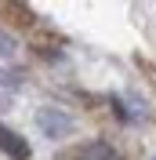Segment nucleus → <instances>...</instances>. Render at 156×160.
<instances>
[{
    "instance_id": "2",
    "label": "nucleus",
    "mask_w": 156,
    "mask_h": 160,
    "mask_svg": "<svg viewBox=\"0 0 156 160\" xmlns=\"http://www.w3.org/2000/svg\"><path fill=\"white\" fill-rule=\"evenodd\" d=\"M0 149L7 153V157H15V160L29 157V146L22 142V135H15V131H7V128H0Z\"/></svg>"
},
{
    "instance_id": "4",
    "label": "nucleus",
    "mask_w": 156,
    "mask_h": 160,
    "mask_svg": "<svg viewBox=\"0 0 156 160\" xmlns=\"http://www.w3.org/2000/svg\"><path fill=\"white\" fill-rule=\"evenodd\" d=\"M0 55H15V40L0 33Z\"/></svg>"
},
{
    "instance_id": "1",
    "label": "nucleus",
    "mask_w": 156,
    "mask_h": 160,
    "mask_svg": "<svg viewBox=\"0 0 156 160\" xmlns=\"http://www.w3.org/2000/svg\"><path fill=\"white\" fill-rule=\"evenodd\" d=\"M37 124L44 128L47 138H66L69 131H73V117H66L62 109H40L37 113Z\"/></svg>"
},
{
    "instance_id": "3",
    "label": "nucleus",
    "mask_w": 156,
    "mask_h": 160,
    "mask_svg": "<svg viewBox=\"0 0 156 160\" xmlns=\"http://www.w3.org/2000/svg\"><path fill=\"white\" fill-rule=\"evenodd\" d=\"M80 160H116V149L109 146V142H91V146H84L80 149Z\"/></svg>"
}]
</instances>
